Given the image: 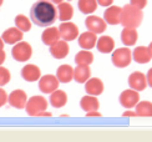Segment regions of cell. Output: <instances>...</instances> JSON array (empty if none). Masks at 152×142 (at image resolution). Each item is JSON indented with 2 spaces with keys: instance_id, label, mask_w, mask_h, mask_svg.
Returning <instances> with one entry per match:
<instances>
[{
  "instance_id": "obj_1",
  "label": "cell",
  "mask_w": 152,
  "mask_h": 142,
  "mask_svg": "<svg viewBox=\"0 0 152 142\" xmlns=\"http://www.w3.org/2000/svg\"><path fill=\"white\" fill-rule=\"evenodd\" d=\"M30 18L37 26L48 28L58 19V8H55L54 3L49 0H37L30 9Z\"/></svg>"
},
{
  "instance_id": "obj_2",
  "label": "cell",
  "mask_w": 152,
  "mask_h": 142,
  "mask_svg": "<svg viewBox=\"0 0 152 142\" xmlns=\"http://www.w3.org/2000/svg\"><path fill=\"white\" fill-rule=\"evenodd\" d=\"M143 20V12L141 9L127 4L122 8L121 12V24L124 28H134L137 29Z\"/></svg>"
},
{
  "instance_id": "obj_3",
  "label": "cell",
  "mask_w": 152,
  "mask_h": 142,
  "mask_svg": "<svg viewBox=\"0 0 152 142\" xmlns=\"http://www.w3.org/2000/svg\"><path fill=\"white\" fill-rule=\"evenodd\" d=\"M48 108V101L42 96H33V97L28 99V102L25 105L26 113L30 117H39L42 111H46Z\"/></svg>"
},
{
  "instance_id": "obj_4",
  "label": "cell",
  "mask_w": 152,
  "mask_h": 142,
  "mask_svg": "<svg viewBox=\"0 0 152 142\" xmlns=\"http://www.w3.org/2000/svg\"><path fill=\"white\" fill-rule=\"evenodd\" d=\"M111 61L113 64V66H116L118 69L127 67L132 61V53L129 49V46L113 50L111 55Z\"/></svg>"
},
{
  "instance_id": "obj_5",
  "label": "cell",
  "mask_w": 152,
  "mask_h": 142,
  "mask_svg": "<svg viewBox=\"0 0 152 142\" xmlns=\"http://www.w3.org/2000/svg\"><path fill=\"white\" fill-rule=\"evenodd\" d=\"M33 55V48L26 41H19L11 49V56L19 62H26Z\"/></svg>"
},
{
  "instance_id": "obj_6",
  "label": "cell",
  "mask_w": 152,
  "mask_h": 142,
  "mask_svg": "<svg viewBox=\"0 0 152 142\" xmlns=\"http://www.w3.org/2000/svg\"><path fill=\"white\" fill-rule=\"evenodd\" d=\"M118 100H120V104H121L122 107L132 108L137 105L138 101H140V94H138V91H136V90L130 87L127 90H124L121 92V95H120Z\"/></svg>"
},
{
  "instance_id": "obj_7",
  "label": "cell",
  "mask_w": 152,
  "mask_h": 142,
  "mask_svg": "<svg viewBox=\"0 0 152 142\" xmlns=\"http://www.w3.org/2000/svg\"><path fill=\"white\" fill-rule=\"evenodd\" d=\"M59 80L55 75L48 74L39 79V90L42 94H51L59 87Z\"/></svg>"
},
{
  "instance_id": "obj_8",
  "label": "cell",
  "mask_w": 152,
  "mask_h": 142,
  "mask_svg": "<svg viewBox=\"0 0 152 142\" xmlns=\"http://www.w3.org/2000/svg\"><path fill=\"white\" fill-rule=\"evenodd\" d=\"M60 36L65 41H72L76 37H79V28L77 25L71 21H62L59 26Z\"/></svg>"
},
{
  "instance_id": "obj_9",
  "label": "cell",
  "mask_w": 152,
  "mask_h": 142,
  "mask_svg": "<svg viewBox=\"0 0 152 142\" xmlns=\"http://www.w3.org/2000/svg\"><path fill=\"white\" fill-rule=\"evenodd\" d=\"M8 102L11 107H15L18 110H21V108H25V105L28 102V95L24 90H14L11 91L9 97H8Z\"/></svg>"
},
{
  "instance_id": "obj_10",
  "label": "cell",
  "mask_w": 152,
  "mask_h": 142,
  "mask_svg": "<svg viewBox=\"0 0 152 142\" xmlns=\"http://www.w3.org/2000/svg\"><path fill=\"white\" fill-rule=\"evenodd\" d=\"M85 25H86L88 31H92V33H95L96 35L102 34L107 29V23L102 18H99V16H95V15H90L88 18H86Z\"/></svg>"
},
{
  "instance_id": "obj_11",
  "label": "cell",
  "mask_w": 152,
  "mask_h": 142,
  "mask_svg": "<svg viewBox=\"0 0 152 142\" xmlns=\"http://www.w3.org/2000/svg\"><path fill=\"white\" fill-rule=\"evenodd\" d=\"M129 86L131 89L136 90V91H143L148 85H147V77L141 71H135L129 76Z\"/></svg>"
},
{
  "instance_id": "obj_12",
  "label": "cell",
  "mask_w": 152,
  "mask_h": 142,
  "mask_svg": "<svg viewBox=\"0 0 152 142\" xmlns=\"http://www.w3.org/2000/svg\"><path fill=\"white\" fill-rule=\"evenodd\" d=\"M121 12L122 8L117 5H110L104 12V20L107 25H118L121 24Z\"/></svg>"
},
{
  "instance_id": "obj_13",
  "label": "cell",
  "mask_w": 152,
  "mask_h": 142,
  "mask_svg": "<svg viewBox=\"0 0 152 142\" xmlns=\"http://www.w3.org/2000/svg\"><path fill=\"white\" fill-rule=\"evenodd\" d=\"M50 54L55 59H65L70 53V46L65 40H58L53 45H50Z\"/></svg>"
},
{
  "instance_id": "obj_14",
  "label": "cell",
  "mask_w": 152,
  "mask_h": 142,
  "mask_svg": "<svg viewBox=\"0 0 152 142\" xmlns=\"http://www.w3.org/2000/svg\"><path fill=\"white\" fill-rule=\"evenodd\" d=\"M21 77L28 82H35L41 77V70L34 64H26L21 69Z\"/></svg>"
},
{
  "instance_id": "obj_15",
  "label": "cell",
  "mask_w": 152,
  "mask_h": 142,
  "mask_svg": "<svg viewBox=\"0 0 152 142\" xmlns=\"http://www.w3.org/2000/svg\"><path fill=\"white\" fill-rule=\"evenodd\" d=\"M104 82L99 77H90L86 82H85V91L87 95H92V96H100L104 92Z\"/></svg>"
},
{
  "instance_id": "obj_16",
  "label": "cell",
  "mask_w": 152,
  "mask_h": 142,
  "mask_svg": "<svg viewBox=\"0 0 152 142\" xmlns=\"http://www.w3.org/2000/svg\"><path fill=\"white\" fill-rule=\"evenodd\" d=\"M1 37H3V40H4L5 44L15 45L16 42L23 40V31L20 29H18L16 26L15 28H9L3 33Z\"/></svg>"
},
{
  "instance_id": "obj_17",
  "label": "cell",
  "mask_w": 152,
  "mask_h": 142,
  "mask_svg": "<svg viewBox=\"0 0 152 142\" xmlns=\"http://www.w3.org/2000/svg\"><path fill=\"white\" fill-rule=\"evenodd\" d=\"M152 59V55L148 50V46H137L132 51V60H135L137 64H148Z\"/></svg>"
},
{
  "instance_id": "obj_18",
  "label": "cell",
  "mask_w": 152,
  "mask_h": 142,
  "mask_svg": "<svg viewBox=\"0 0 152 142\" xmlns=\"http://www.w3.org/2000/svg\"><path fill=\"white\" fill-rule=\"evenodd\" d=\"M97 42V37L96 34L92 33V31H85L79 36V45L81 49L85 50H91L96 46Z\"/></svg>"
},
{
  "instance_id": "obj_19",
  "label": "cell",
  "mask_w": 152,
  "mask_h": 142,
  "mask_svg": "<svg viewBox=\"0 0 152 142\" xmlns=\"http://www.w3.org/2000/svg\"><path fill=\"white\" fill-rule=\"evenodd\" d=\"M96 48L101 54H110L115 50V40L111 36H101L97 39Z\"/></svg>"
},
{
  "instance_id": "obj_20",
  "label": "cell",
  "mask_w": 152,
  "mask_h": 142,
  "mask_svg": "<svg viewBox=\"0 0 152 142\" xmlns=\"http://www.w3.org/2000/svg\"><path fill=\"white\" fill-rule=\"evenodd\" d=\"M138 40V33L134 28H124L121 31V41L125 46H134Z\"/></svg>"
},
{
  "instance_id": "obj_21",
  "label": "cell",
  "mask_w": 152,
  "mask_h": 142,
  "mask_svg": "<svg viewBox=\"0 0 152 142\" xmlns=\"http://www.w3.org/2000/svg\"><path fill=\"white\" fill-rule=\"evenodd\" d=\"M61 36H60V31H59V28H48L42 31L41 34V41L50 46L53 45L54 42H56L58 40H60Z\"/></svg>"
},
{
  "instance_id": "obj_22",
  "label": "cell",
  "mask_w": 152,
  "mask_h": 142,
  "mask_svg": "<svg viewBox=\"0 0 152 142\" xmlns=\"http://www.w3.org/2000/svg\"><path fill=\"white\" fill-rule=\"evenodd\" d=\"M50 104L55 108H61L67 104V95L62 90H55L54 92L50 94Z\"/></svg>"
},
{
  "instance_id": "obj_23",
  "label": "cell",
  "mask_w": 152,
  "mask_h": 142,
  "mask_svg": "<svg viewBox=\"0 0 152 142\" xmlns=\"http://www.w3.org/2000/svg\"><path fill=\"white\" fill-rule=\"evenodd\" d=\"M91 77V70L88 65H77L74 69V80L77 83H85Z\"/></svg>"
},
{
  "instance_id": "obj_24",
  "label": "cell",
  "mask_w": 152,
  "mask_h": 142,
  "mask_svg": "<svg viewBox=\"0 0 152 142\" xmlns=\"http://www.w3.org/2000/svg\"><path fill=\"white\" fill-rule=\"evenodd\" d=\"M56 77L60 82L69 83L71 80H74V69L67 64H64V65L59 66L58 71H56Z\"/></svg>"
},
{
  "instance_id": "obj_25",
  "label": "cell",
  "mask_w": 152,
  "mask_h": 142,
  "mask_svg": "<svg viewBox=\"0 0 152 142\" xmlns=\"http://www.w3.org/2000/svg\"><path fill=\"white\" fill-rule=\"evenodd\" d=\"M58 19L61 21H70L74 16V8L69 3H60L58 4Z\"/></svg>"
},
{
  "instance_id": "obj_26",
  "label": "cell",
  "mask_w": 152,
  "mask_h": 142,
  "mask_svg": "<svg viewBox=\"0 0 152 142\" xmlns=\"http://www.w3.org/2000/svg\"><path fill=\"white\" fill-rule=\"evenodd\" d=\"M80 107L84 110L85 112H88V111H92V110H99L100 102L96 96L85 95L84 97L80 100Z\"/></svg>"
},
{
  "instance_id": "obj_27",
  "label": "cell",
  "mask_w": 152,
  "mask_h": 142,
  "mask_svg": "<svg viewBox=\"0 0 152 142\" xmlns=\"http://www.w3.org/2000/svg\"><path fill=\"white\" fill-rule=\"evenodd\" d=\"M75 62L76 65H91L94 62V54L90 50L82 49L75 55Z\"/></svg>"
},
{
  "instance_id": "obj_28",
  "label": "cell",
  "mask_w": 152,
  "mask_h": 142,
  "mask_svg": "<svg viewBox=\"0 0 152 142\" xmlns=\"http://www.w3.org/2000/svg\"><path fill=\"white\" fill-rule=\"evenodd\" d=\"M136 107V113L140 117H152V102L151 101H138Z\"/></svg>"
},
{
  "instance_id": "obj_29",
  "label": "cell",
  "mask_w": 152,
  "mask_h": 142,
  "mask_svg": "<svg viewBox=\"0 0 152 142\" xmlns=\"http://www.w3.org/2000/svg\"><path fill=\"white\" fill-rule=\"evenodd\" d=\"M77 6L82 14L88 15V14H92L94 11H96L99 4H97V0H79Z\"/></svg>"
},
{
  "instance_id": "obj_30",
  "label": "cell",
  "mask_w": 152,
  "mask_h": 142,
  "mask_svg": "<svg viewBox=\"0 0 152 142\" xmlns=\"http://www.w3.org/2000/svg\"><path fill=\"white\" fill-rule=\"evenodd\" d=\"M14 21H15V26L18 29H20L23 33H28V31L31 30V21L29 20V18H26L25 15H23V14L16 15Z\"/></svg>"
},
{
  "instance_id": "obj_31",
  "label": "cell",
  "mask_w": 152,
  "mask_h": 142,
  "mask_svg": "<svg viewBox=\"0 0 152 142\" xmlns=\"http://www.w3.org/2000/svg\"><path fill=\"white\" fill-rule=\"evenodd\" d=\"M11 79V74L10 71L6 69V67H3L1 65H0V86H5L6 83H9Z\"/></svg>"
},
{
  "instance_id": "obj_32",
  "label": "cell",
  "mask_w": 152,
  "mask_h": 142,
  "mask_svg": "<svg viewBox=\"0 0 152 142\" xmlns=\"http://www.w3.org/2000/svg\"><path fill=\"white\" fill-rule=\"evenodd\" d=\"M8 97H9V95L6 94V91L1 86H0V107H3L6 102H8Z\"/></svg>"
},
{
  "instance_id": "obj_33",
  "label": "cell",
  "mask_w": 152,
  "mask_h": 142,
  "mask_svg": "<svg viewBox=\"0 0 152 142\" xmlns=\"http://www.w3.org/2000/svg\"><path fill=\"white\" fill-rule=\"evenodd\" d=\"M130 4L142 10L143 8H146V5H147V0H130Z\"/></svg>"
},
{
  "instance_id": "obj_34",
  "label": "cell",
  "mask_w": 152,
  "mask_h": 142,
  "mask_svg": "<svg viewBox=\"0 0 152 142\" xmlns=\"http://www.w3.org/2000/svg\"><path fill=\"white\" fill-rule=\"evenodd\" d=\"M122 116L124 117H136L137 113H136V111H132L131 108H126V111L122 113Z\"/></svg>"
},
{
  "instance_id": "obj_35",
  "label": "cell",
  "mask_w": 152,
  "mask_h": 142,
  "mask_svg": "<svg viewBox=\"0 0 152 142\" xmlns=\"http://www.w3.org/2000/svg\"><path fill=\"white\" fill-rule=\"evenodd\" d=\"M86 117H101V113L97 110H92V111L86 112Z\"/></svg>"
},
{
  "instance_id": "obj_36",
  "label": "cell",
  "mask_w": 152,
  "mask_h": 142,
  "mask_svg": "<svg viewBox=\"0 0 152 142\" xmlns=\"http://www.w3.org/2000/svg\"><path fill=\"white\" fill-rule=\"evenodd\" d=\"M112 3H113V0H97V4L104 6V8H107V6L112 5Z\"/></svg>"
},
{
  "instance_id": "obj_37",
  "label": "cell",
  "mask_w": 152,
  "mask_h": 142,
  "mask_svg": "<svg viewBox=\"0 0 152 142\" xmlns=\"http://www.w3.org/2000/svg\"><path fill=\"white\" fill-rule=\"evenodd\" d=\"M146 77H147V85H148L150 87H152V67L147 71Z\"/></svg>"
},
{
  "instance_id": "obj_38",
  "label": "cell",
  "mask_w": 152,
  "mask_h": 142,
  "mask_svg": "<svg viewBox=\"0 0 152 142\" xmlns=\"http://www.w3.org/2000/svg\"><path fill=\"white\" fill-rule=\"evenodd\" d=\"M5 59H6V53L4 51V49H0V65H3Z\"/></svg>"
},
{
  "instance_id": "obj_39",
  "label": "cell",
  "mask_w": 152,
  "mask_h": 142,
  "mask_svg": "<svg viewBox=\"0 0 152 142\" xmlns=\"http://www.w3.org/2000/svg\"><path fill=\"white\" fill-rule=\"evenodd\" d=\"M49 1H51V3H54V4H60V3L64 1V0H49Z\"/></svg>"
},
{
  "instance_id": "obj_40",
  "label": "cell",
  "mask_w": 152,
  "mask_h": 142,
  "mask_svg": "<svg viewBox=\"0 0 152 142\" xmlns=\"http://www.w3.org/2000/svg\"><path fill=\"white\" fill-rule=\"evenodd\" d=\"M4 40H3V37H0V49H4Z\"/></svg>"
},
{
  "instance_id": "obj_41",
  "label": "cell",
  "mask_w": 152,
  "mask_h": 142,
  "mask_svg": "<svg viewBox=\"0 0 152 142\" xmlns=\"http://www.w3.org/2000/svg\"><path fill=\"white\" fill-rule=\"evenodd\" d=\"M148 50H150V53H151V55H152V41H151L150 45H148Z\"/></svg>"
},
{
  "instance_id": "obj_42",
  "label": "cell",
  "mask_w": 152,
  "mask_h": 142,
  "mask_svg": "<svg viewBox=\"0 0 152 142\" xmlns=\"http://www.w3.org/2000/svg\"><path fill=\"white\" fill-rule=\"evenodd\" d=\"M3 3H4V0H0V6L3 5Z\"/></svg>"
},
{
  "instance_id": "obj_43",
  "label": "cell",
  "mask_w": 152,
  "mask_h": 142,
  "mask_svg": "<svg viewBox=\"0 0 152 142\" xmlns=\"http://www.w3.org/2000/svg\"><path fill=\"white\" fill-rule=\"evenodd\" d=\"M70 1H71V0H70Z\"/></svg>"
}]
</instances>
